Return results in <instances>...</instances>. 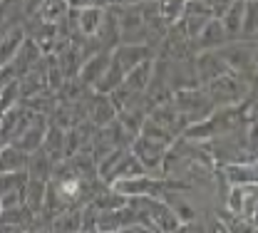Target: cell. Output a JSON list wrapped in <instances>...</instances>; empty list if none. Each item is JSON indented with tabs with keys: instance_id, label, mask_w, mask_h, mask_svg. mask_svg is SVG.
I'll list each match as a JSON object with an SVG mask.
<instances>
[{
	"instance_id": "cell-1",
	"label": "cell",
	"mask_w": 258,
	"mask_h": 233,
	"mask_svg": "<svg viewBox=\"0 0 258 233\" xmlns=\"http://www.w3.org/2000/svg\"><path fill=\"white\" fill-rule=\"evenodd\" d=\"M219 57L224 60V65L228 67V72L256 82V40H228L226 45H221Z\"/></svg>"
},
{
	"instance_id": "cell-2",
	"label": "cell",
	"mask_w": 258,
	"mask_h": 233,
	"mask_svg": "<svg viewBox=\"0 0 258 233\" xmlns=\"http://www.w3.org/2000/svg\"><path fill=\"white\" fill-rule=\"evenodd\" d=\"M206 97L211 100L214 107H226V104H238L241 100H246L248 95H253V82L243 80L233 72H226L221 77L201 85Z\"/></svg>"
},
{
	"instance_id": "cell-3",
	"label": "cell",
	"mask_w": 258,
	"mask_h": 233,
	"mask_svg": "<svg viewBox=\"0 0 258 233\" xmlns=\"http://www.w3.org/2000/svg\"><path fill=\"white\" fill-rule=\"evenodd\" d=\"M171 102H174V107H176V112L181 114V119H184L186 127L194 124V122H201V119L209 117L211 109H214V104L206 97V92H204L201 85L176 90V92L171 95Z\"/></svg>"
},
{
	"instance_id": "cell-4",
	"label": "cell",
	"mask_w": 258,
	"mask_h": 233,
	"mask_svg": "<svg viewBox=\"0 0 258 233\" xmlns=\"http://www.w3.org/2000/svg\"><path fill=\"white\" fill-rule=\"evenodd\" d=\"M129 149H132V154L139 159V164L147 169V174L159 176L161 174V159H164V154H166V144L152 141V139H147V136H139V134H137Z\"/></svg>"
},
{
	"instance_id": "cell-5",
	"label": "cell",
	"mask_w": 258,
	"mask_h": 233,
	"mask_svg": "<svg viewBox=\"0 0 258 233\" xmlns=\"http://www.w3.org/2000/svg\"><path fill=\"white\" fill-rule=\"evenodd\" d=\"M109 186L127 199L129 196H161L164 181H161V176H154V174H139V176H132V179L114 181Z\"/></svg>"
},
{
	"instance_id": "cell-6",
	"label": "cell",
	"mask_w": 258,
	"mask_h": 233,
	"mask_svg": "<svg viewBox=\"0 0 258 233\" xmlns=\"http://www.w3.org/2000/svg\"><path fill=\"white\" fill-rule=\"evenodd\" d=\"M25 169L23 171H0V208L25 203Z\"/></svg>"
},
{
	"instance_id": "cell-7",
	"label": "cell",
	"mask_w": 258,
	"mask_h": 233,
	"mask_svg": "<svg viewBox=\"0 0 258 233\" xmlns=\"http://www.w3.org/2000/svg\"><path fill=\"white\" fill-rule=\"evenodd\" d=\"M47 124H50V119L45 117V114H32L30 122L18 132V136L10 141V144H15L18 149H23L25 154H32V151H37L40 149V144H42V136L47 132Z\"/></svg>"
},
{
	"instance_id": "cell-8",
	"label": "cell",
	"mask_w": 258,
	"mask_h": 233,
	"mask_svg": "<svg viewBox=\"0 0 258 233\" xmlns=\"http://www.w3.org/2000/svg\"><path fill=\"white\" fill-rule=\"evenodd\" d=\"M194 62V74H196V82L199 85H206L216 77H221L228 72V67L224 65V60L219 57L216 50H201V52H194L191 57Z\"/></svg>"
},
{
	"instance_id": "cell-9",
	"label": "cell",
	"mask_w": 258,
	"mask_h": 233,
	"mask_svg": "<svg viewBox=\"0 0 258 233\" xmlns=\"http://www.w3.org/2000/svg\"><path fill=\"white\" fill-rule=\"evenodd\" d=\"M147 117H149L154 124H159L164 132H169L171 136H179V134H184V129H186V124H184L181 114L176 112V107H174V102L171 100L154 104V107L149 109V114H147Z\"/></svg>"
},
{
	"instance_id": "cell-10",
	"label": "cell",
	"mask_w": 258,
	"mask_h": 233,
	"mask_svg": "<svg viewBox=\"0 0 258 233\" xmlns=\"http://www.w3.org/2000/svg\"><path fill=\"white\" fill-rule=\"evenodd\" d=\"M228 40H231V37L226 33V28L221 25V20H219V18H211V20L201 28V33L191 40V50L194 52H201V50H219V47L226 45Z\"/></svg>"
},
{
	"instance_id": "cell-11",
	"label": "cell",
	"mask_w": 258,
	"mask_h": 233,
	"mask_svg": "<svg viewBox=\"0 0 258 233\" xmlns=\"http://www.w3.org/2000/svg\"><path fill=\"white\" fill-rule=\"evenodd\" d=\"M109 57H112V52H107V50H99V52H92L90 57H85L80 69H77V80L85 87L95 90V85L102 80L104 69L109 67Z\"/></svg>"
},
{
	"instance_id": "cell-12",
	"label": "cell",
	"mask_w": 258,
	"mask_h": 233,
	"mask_svg": "<svg viewBox=\"0 0 258 233\" xmlns=\"http://www.w3.org/2000/svg\"><path fill=\"white\" fill-rule=\"evenodd\" d=\"M117 119V104L112 100V95L104 92H92L90 97V109H87V122L95 127H107L109 122Z\"/></svg>"
},
{
	"instance_id": "cell-13",
	"label": "cell",
	"mask_w": 258,
	"mask_h": 233,
	"mask_svg": "<svg viewBox=\"0 0 258 233\" xmlns=\"http://www.w3.org/2000/svg\"><path fill=\"white\" fill-rule=\"evenodd\" d=\"M219 174L228 186H246V184H256L258 171L256 162H231V164H219Z\"/></svg>"
},
{
	"instance_id": "cell-14",
	"label": "cell",
	"mask_w": 258,
	"mask_h": 233,
	"mask_svg": "<svg viewBox=\"0 0 258 233\" xmlns=\"http://www.w3.org/2000/svg\"><path fill=\"white\" fill-rule=\"evenodd\" d=\"M149 57H154V50L149 45H117L112 50V62H117L124 74L132 67H137L139 62H144Z\"/></svg>"
},
{
	"instance_id": "cell-15",
	"label": "cell",
	"mask_w": 258,
	"mask_h": 233,
	"mask_svg": "<svg viewBox=\"0 0 258 233\" xmlns=\"http://www.w3.org/2000/svg\"><path fill=\"white\" fill-rule=\"evenodd\" d=\"M25 37H28V35H25L23 23L0 35V67H5V65L13 62V57L18 55V50H20V45L25 42Z\"/></svg>"
},
{
	"instance_id": "cell-16",
	"label": "cell",
	"mask_w": 258,
	"mask_h": 233,
	"mask_svg": "<svg viewBox=\"0 0 258 233\" xmlns=\"http://www.w3.org/2000/svg\"><path fill=\"white\" fill-rule=\"evenodd\" d=\"M64 132L62 127H57V124H47V132L42 136V144H40V149L47 154V159L55 164V162H60L64 159Z\"/></svg>"
},
{
	"instance_id": "cell-17",
	"label": "cell",
	"mask_w": 258,
	"mask_h": 233,
	"mask_svg": "<svg viewBox=\"0 0 258 233\" xmlns=\"http://www.w3.org/2000/svg\"><path fill=\"white\" fill-rule=\"evenodd\" d=\"M25 20V0H0V35Z\"/></svg>"
},
{
	"instance_id": "cell-18",
	"label": "cell",
	"mask_w": 258,
	"mask_h": 233,
	"mask_svg": "<svg viewBox=\"0 0 258 233\" xmlns=\"http://www.w3.org/2000/svg\"><path fill=\"white\" fill-rule=\"evenodd\" d=\"M70 15V5L67 0H40L37 13L32 18L42 20V23H64Z\"/></svg>"
},
{
	"instance_id": "cell-19",
	"label": "cell",
	"mask_w": 258,
	"mask_h": 233,
	"mask_svg": "<svg viewBox=\"0 0 258 233\" xmlns=\"http://www.w3.org/2000/svg\"><path fill=\"white\" fill-rule=\"evenodd\" d=\"M28 157L30 154H25L15 144H3L0 146V171H23L28 164Z\"/></svg>"
},
{
	"instance_id": "cell-20",
	"label": "cell",
	"mask_w": 258,
	"mask_h": 233,
	"mask_svg": "<svg viewBox=\"0 0 258 233\" xmlns=\"http://www.w3.org/2000/svg\"><path fill=\"white\" fill-rule=\"evenodd\" d=\"M258 35V5L256 0H243V18H241V40H256Z\"/></svg>"
},
{
	"instance_id": "cell-21",
	"label": "cell",
	"mask_w": 258,
	"mask_h": 233,
	"mask_svg": "<svg viewBox=\"0 0 258 233\" xmlns=\"http://www.w3.org/2000/svg\"><path fill=\"white\" fill-rule=\"evenodd\" d=\"M241 18H243V0H233V3L228 5V10L219 18L231 40H236V37H238V30H241Z\"/></svg>"
},
{
	"instance_id": "cell-22",
	"label": "cell",
	"mask_w": 258,
	"mask_h": 233,
	"mask_svg": "<svg viewBox=\"0 0 258 233\" xmlns=\"http://www.w3.org/2000/svg\"><path fill=\"white\" fill-rule=\"evenodd\" d=\"M122 77H124V72L119 69L117 62H112V57H109V67L104 69V74H102V80L95 85V92H104V95H112L117 87H119V82H122Z\"/></svg>"
},
{
	"instance_id": "cell-23",
	"label": "cell",
	"mask_w": 258,
	"mask_h": 233,
	"mask_svg": "<svg viewBox=\"0 0 258 233\" xmlns=\"http://www.w3.org/2000/svg\"><path fill=\"white\" fill-rule=\"evenodd\" d=\"M154 3H157V10L166 25L179 23L184 15V8H186V0H154Z\"/></svg>"
},
{
	"instance_id": "cell-24",
	"label": "cell",
	"mask_w": 258,
	"mask_h": 233,
	"mask_svg": "<svg viewBox=\"0 0 258 233\" xmlns=\"http://www.w3.org/2000/svg\"><path fill=\"white\" fill-rule=\"evenodd\" d=\"M45 189H47V181H40V179H25V203L30 206L35 213L42 208Z\"/></svg>"
},
{
	"instance_id": "cell-25",
	"label": "cell",
	"mask_w": 258,
	"mask_h": 233,
	"mask_svg": "<svg viewBox=\"0 0 258 233\" xmlns=\"http://www.w3.org/2000/svg\"><path fill=\"white\" fill-rule=\"evenodd\" d=\"M129 3H139V0H114V5H129Z\"/></svg>"
}]
</instances>
